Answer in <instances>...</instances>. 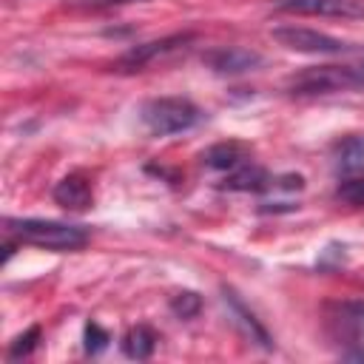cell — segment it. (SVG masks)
<instances>
[{
	"mask_svg": "<svg viewBox=\"0 0 364 364\" xmlns=\"http://www.w3.org/2000/svg\"><path fill=\"white\" fill-rule=\"evenodd\" d=\"M3 228L9 236H14L23 245L46 247L54 253H71L88 245V230L80 225L68 222H54V219H3Z\"/></svg>",
	"mask_w": 364,
	"mask_h": 364,
	"instance_id": "cell-1",
	"label": "cell"
},
{
	"mask_svg": "<svg viewBox=\"0 0 364 364\" xmlns=\"http://www.w3.org/2000/svg\"><path fill=\"white\" fill-rule=\"evenodd\" d=\"M290 97H324L336 91L364 88L361 65H310L287 77L284 82Z\"/></svg>",
	"mask_w": 364,
	"mask_h": 364,
	"instance_id": "cell-2",
	"label": "cell"
},
{
	"mask_svg": "<svg viewBox=\"0 0 364 364\" xmlns=\"http://www.w3.org/2000/svg\"><path fill=\"white\" fill-rule=\"evenodd\" d=\"M139 119L148 134L171 136L191 131L202 119V111L188 97H154L139 105Z\"/></svg>",
	"mask_w": 364,
	"mask_h": 364,
	"instance_id": "cell-3",
	"label": "cell"
},
{
	"mask_svg": "<svg viewBox=\"0 0 364 364\" xmlns=\"http://www.w3.org/2000/svg\"><path fill=\"white\" fill-rule=\"evenodd\" d=\"M330 338L350 361H364V299L338 301L327 313Z\"/></svg>",
	"mask_w": 364,
	"mask_h": 364,
	"instance_id": "cell-4",
	"label": "cell"
},
{
	"mask_svg": "<svg viewBox=\"0 0 364 364\" xmlns=\"http://www.w3.org/2000/svg\"><path fill=\"white\" fill-rule=\"evenodd\" d=\"M273 40L290 51H299V54H350V51H358L355 46L327 34V31H318V28H307V26H276L273 31Z\"/></svg>",
	"mask_w": 364,
	"mask_h": 364,
	"instance_id": "cell-5",
	"label": "cell"
},
{
	"mask_svg": "<svg viewBox=\"0 0 364 364\" xmlns=\"http://www.w3.org/2000/svg\"><path fill=\"white\" fill-rule=\"evenodd\" d=\"M191 40H193L191 31H179V34H168V37H162V40L139 43V46L128 48V51L117 60V68H119V71H139V68H145L148 63H154V60H159V57H165V54L182 48V46L191 43Z\"/></svg>",
	"mask_w": 364,
	"mask_h": 364,
	"instance_id": "cell-6",
	"label": "cell"
},
{
	"mask_svg": "<svg viewBox=\"0 0 364 364\" xmlns=\"http://www.w3.org/2000/svg\"><path fill=\"white\" fill-rule=\"evenodd\" d=\"M202 63L213 74L236 77V74H247V71L259 68L262 65V54L259 51H250V48H242V46H219V48L205 51L202 54Z\"/></svg>",
	"mask_w": 364,
	"mask_h": 364,
	"instance_id": "cell-7",
	"label": "cell"
},
{
	"mask_svg": "<svg viewBox=\"0 0 364 364\" xmlns=\"http://www.w3.org/2000/svg\"><path fill=\"white\" fill-rule=\"evenodd\" d=\"M279 9L313 17H364V3L358 0H279Z\"/></svg>",
	"mask_w": 364,
	"mask_h": 364,
	"instance_id": "cell-8",
	"label": "cell"
},
{
	"mask_svg": "<svg viewBox=\"0 0 364 364\" xmlns=\"http://www.w3.org/2000/svg\"><path fill=\"white\" fill-rule=\"evenodd\" d=\"M54 202L65 210H88L94 205V188L85 173H68L54 185Z\"/></svg>",
	"mask_w": 364,
	"mask_h": 364,
	"instance_id": "cell-9",
	"label": "cell"
},
{
	"mask_svg": "<svg viewBox=\"0 0 364 364\" xmlns=\"http://www.w3.org/2000/svg\"><path fill=\"white\" fill-rule=\"evenodd\" d=\"M333 165L338 173H361L364 171V134H350L333 145Z\"/></svg>",
	"mask_w": 364,
	"mask_h": 364,
	"instance_id": "cell-10",
	"label": "cell"
},
{
	"mask_svg": "<svg viewBox=\"0 0 364 364\" xmlns=\"http://www.w3.org/2000/svg\"><path fill=\"white\" fill-rule=\"evenodd\" d=\"M222 293H225V301L230 304V310H233V316L239 318V324L245 327V333L250 336V341H256L259 347H264V350H273V338H270V333L262 327V321L245 307V301L230 290V287H222Z\"/></svg>",
	"mask_w": 364,
	"mask_h": 364,
	"instance_id": "cell-11",
	"label": "cell"
},
{
	"mask_svg": "<svg viewBox=\"0 0 364 364\" xmlns=\"http://www.w3.org/2000/svg\"><path fill=\"white\" fill-rule=\"evenodd\" d=\"M270 176H267V171L264 168H259V165H253L250 159L247 162H242L239 168H233V171H228V176H225V182H222V188H228V191H264V188H270Z\"/></svg>",
	"mask_w": 364,
	"mask_h": 364,
	"instance_id": "cell-12",
	"label": "cell"
},
{
	"mask_svg": "<svg viewBox=\"0 0 364 364\" xmlns=\"http://www.w3.org/2000/svg\"><path fill=\"white\" fill-rule=\"evenodd\" d=\"M202 162L205 168H213V171H233L242 162H247V154L239 142H219L202 154Z\"/></svg>",
	"mask_w": 364,
	"mask_h": 364,
	"instance_id": "cell-13",
	"label": "cell"
},
{
	"mask_svg": "<svg viewBox=\"0 0 364 364\" xmlns=\"http://www.w3.org/2000/svg\"><path fill=\"white\" fill-rule=\"evenodd\" d=\"M156 341H159V336L148 327V324H136V327H131L125 336H122V353L128 355V358H148L151 353H154V347H156Z\"/></svg>",
	"mask_w": 364,
	"mask_h": 364,
	"instance_id": "cell-14",
	"label": "cell"
},
{
	"mask_svg": "<svg viewBox=\"0 0 364 364\" xmlns=\"http://www.w3.org/2000/svg\"><path fill=\"white\" fill-rule=\"evenodd\" d=\"M333 196H336L338 202L350 205V208H364V171H361V173H347V176H341Z\"/></svg>",
	"mask_w": 364,
	"mask_h": 364,
	"instance_id": "cell-15",
	"label": "cell"
},
{
	"mask_svg": "<svg viewBox=\"0 0 364 364\" xmlns=\"http://www.w3.org/2000/svg\"><path fill=\"white\" fill-rule=\"evenodd\" d=\"M171 313L179 316V318H193L199 310H202V296L193 293V290H179L171 296Z\"/></svg>",
	"mask_w": 364,
	"mask_h": 364,
	"instance_id": "cell-16",
	"label": "cell"
},
{
	"mask_svg": "<svg viewBox=\"0 0 364 364\" xmlns=\"http://www.w3.org/2000/svg\"><path fill=\"white\" fill-rule=\"evenodd\" d=\"M37 341H40V327L34 324V327H28L26 333H20V336L11 341V347H9V358L31 355V353H34V347H37Z\"/></svg>",
	"mask_w": 364,
	"mask_h": 364,
	"instance_id": "cell-17",
	"label": "cell"
},
{
	"mask_svg": "<svg viewBox=\"0 0 364 364\" xmlns=\"http://www.w3.org/2000/svg\"><path fill=\"white\" fill-rule=\"evenodd\" d=\"M82 338H85V353L97 355V353H102V350L108 347V341H111V333H108V330H102L97 321H88V324H85V333H82Z\"/></svg>",
	"mask_w": 364,
	"mask_h": 364,
	"instance_id": "cell-18",
	"label": "cell"
},
{
	"mask_svg": "<svg viewBox=\"0 0 364 364\" xmlns=\"http://www.w3.org/2000/svg\"><path fill=\"white\" fill-rule=\"evenodd\" d=\"M71 9H91V11H100V9H119V6H131V3H145V0H65Z\"/></svg>",
	"mask_w": 364,
	"mask_h": 364,
	"instance_id": "cell-19",
	"label": "cell"
},
{
	"mask_svg": "<svg viewBox=\"0 0 364 364\" xmlns=\"http://www.w3.org/2000/svg\"><path fill=\"white\" fill-rule=\"evenodd\" d=\"M358 54H361V63H358V65H361V71H364V48H361Z\"/></svg>",
	"mask_w": 364,
	"mask_h": 364,
	"instance_id": "cell-20",
	"label": "cell"
}]
</instances>
